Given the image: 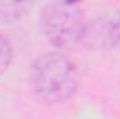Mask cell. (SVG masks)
Wrapping results in <instances>:
<instances>
[{"mask_svg":"<svg viewBox=\"0 0 120 119\" xmlns=\"http://www.w3.org/2000/svg\"><path fill=\"white\" fill-rule=\"evenodd\" d=\"M13 62V46L8 38L0 32V76L10 67Z\"/></svg>","mask_w":120,"mask_h":119,"instance_id":"5b68a950","label":"cell"},{"mask_svg":"<svg viewBox=\"0 0 120 119\" xmlns=\"http://www.w3.org/2000/svg\"><path fill=\"white\" fill-rule=\"evenodd\" d=\"M30 80L34 92L42 101L60 104L71 98L77 91L78 70L60 52H48L32 63Z\"/></svg>","mask_w":120,"mask_h":119,"instance_id":"6da1fadb","label":"cell"},{"mask_svg":"<svg viewBox=\"0 0 120 119\" xmlns=\"http://www.w3.org/2000/svg\"><path fill=\"white\" fill-rule=\"evenodd\" d=\"M105 39L115 49L120 51V8L116 10L105 24Z\"/></svg>","mask_w":120,"mask_h":119,"instance_id":"277c9868","label":"cell"},{"mask_svg":"<svg viewBox=\"0 0 120 119\" xmlns=\"http://www.w3.org/2000/svg\"><path fill=\"white\" fill-rule=\"evenodd\" d=\"M32 7V3L27 1H0V23L11 24L22 18Z\"/></svg>","mask_w":120,"mask_h":119,"instance_id":"3957f363","label":"cell"},{"mask_svg":"<svg viewBox=\"0 0 120 119\" xmlns=\"http://www.w3.org/2000/svg\"><path fill=\"white\" fill-rule=\"evenodd\" d=\"M41 28L55 48L70 49L82 41L88 24L80 4L52 1L41 11Z\"/></svg>","mask_w":120,"mask_h":119,"instance_id":"7a4b0ae2","label":"cell"}]
</instances>
